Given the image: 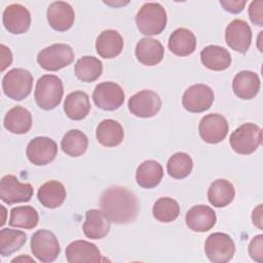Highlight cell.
Instances as JSON below:
<instances>
[{
	"mask_svg": "<svg viewBox=\"0 0 263 263\" xmlns=\"http://www.w3.org/2000/svg\"><path fill=\"white\" fill-rule=\"evenodd\" d=\"M200 60L205 68L214 71L226 70L231 64L229 51L219 45L205 46L200 51Z\"/></svg>",
	"mask_w": 263,
	"mask_h": 263,
	"instance_id": "27",
	"label": "cell"
},
{
	"mask_svg": "<svg viewBox=\"0 0 263 263\" xmlns=\"http://www.w3.org/2000/svg\"><path fill=\"white\" fill-rule=\"evenodd\" d=\"M24 259V257H21V258H15V259H13L11 262L12 263H14V262H17V261H20V260H23ZM25 260H29V261H31V262H33V263H35V261L34 260H32V259H30V258H25Z\"/></svg>",
	"mask_w": 263,
	"mask_h": 263,
	"instance_id": "43",
	"label": "cell"
},
{
	"mask_svg": "<svg viewBox=\"0 0 263 263\" xmlns=\"http://www.w3.org/2000/svg\"><path fill=\"white\" fill-rule=\"evenodd\" d=\"M61 248L54 233L46 229L37 230L31 238V252L40 262L49 263L54 261Z\"/></svg>",
	"mask_w": 263,
	"mask_h": 263,
	"instance_id": "7",
	"label": "cell"
},
{
	"mask_svg": "<svg viewBox=\"0 0 263 263\" xmlns=\"http://www.w3.org/2000/svg\"><path fill=\"white\" fill-rule=\"evenodd\" d=\"M1 48V71L3 72L12 63V54L10 49L4 44L0 45Z\"/></svg>",
	"mask_w": 263,
	"mask_h": 263,
	"instance_id": "41",
	"label": "cell"
},
{
	"mask_svg": "<svg viewBox=\"0 0 263 263\" xmlns=\"http://www.w3.org/2000/svg\"><path fill=\"white\" fill-rule=\"evenodd\" d=\"M195 47L196 38L189 29L179 28L168 38V49L178 57H187L193 53Z\"/></svg>",
	"mask_w": 263,
	"mask_h": 263,
	"instance_id": "25",
	"label": "cell"
},
{
	"mask_svg": "<svg viewBox=\"0 0 263 263\" xmlns=\"http://www.w3.org/2000/svg\"><path fill=\"white\" fill-rule=\"evenodd\" d=\"M249 254L256 262H263V235L259 234L252 238L249 245Z\"/></svg>",
	"mask_w": 263,
	"mask_h": 263,
	"instance_id": "38",
	"label": "cell"
},
{
	"mask_svg": "<svg viewBox=\"0 0 263 263\" xmlns=\"http://www.w3.org/2000/svg\"><path fill=\"white\" fill-rule=\"evenodd\" d=\"M152 213L157 221L170 223L179 217L180 206L178 201L171 197H160L155 201Z\"/></svg>",
	"mask_w": 263,
	"mask_h": 263,
	"instance_id": "36",
	"label": "cell"
},
{
	"mask_svg": "<svg viewBox=\"0 0 263 263\" xmlns=\"http://www.w3.org/2000/svg\"><path fill=\"white\" fill-rule=\"evenodd\" d=\"M232 89L239 99H254L260 89V78L253 71H240L233 78Z\"/></svg>",
	"mask_w": 263,
	"mask_h": 263,
	"instance_id": "20",
	"label": "cell"
},
{
	"mask_svg": "<svg viewBox=\"0 0 263 263\" xmlns=\"http://www.w3.org/2000/svg\"><path fill=\"white\" fill-rule=\"evenodd\" d=\"M2 22L9 33L23 34L30 28L31 13L22 4H10L3 11Z\"/></svg>",
	"mask_w": 263,
	"mask_h": 263,
	"instance_id": "16",
	"label": "cell"
},
{
	"mask_svg": "<svg viewBox=\"0 0 263 263\" xmlns=\"http://www.w3.org/2000/svg\"><path fill=\"white\" fill-rule=\"evenodd\" d=\"M127 105L129 112L135 116L151 118L160 110L161 99L155 91L144 89L132 96Z\"/></svg>",
	"mask_w": 263,
	"mask_h": 263,
	"instance_id": "10",
	"label": "cell"
},
{
	"mask_svg": "<svg viewBox=\"0 0 263 263\" xmlns=\"http://www.w3.org/2000/svg\"><path fill=\"white\" fill-rule=\"evenodd\" d=\"M185 221L190 230L195 232H206L215 226L217 217L212 208L204 204H198L192 206L186 213Z\"/></svg>",
	"mask_w": 263,
	"mask_h": 263,
	"instance_id": "18",
	"label": "cell"
},
{
	"mask_svg": "<svg viewBox=\"0 0 263 263\" xmlns=\"http://www.w3.org/2000/svg\"><path fill=\"white\" fill-rule=\"evenodd\" d=\"M66 259L69 263L100 262L102 260L98 247L86 240L72 241L66 248Z\"/></svg>",
	"mask_w": 263,
	"mask_h": 263,
	"instance_id": "19",
	"label": "cell"
},
{
	"mask_svg": "<svg viewBox=\"0 0 263 263\" xmlns=\"http://www.w3.org/2000/svg\"><path fill=\"white\" fill-rule=\"evenodd\" d=\"M226 44L233 50L246 53L252 41V30L249 24L242 20H233L225 30Z\"/></svg>",
	"mask_w": 263,
	"mask_h": 263,
	"instance_id": "15",
	"label": "cell"
},
{
	"mask_svg": "<svg viewBox=\"0 0 263 263\" xmlns=\"http://www.w3.org/2000/svg\"><path fill=\"white\" fill-rule=\"evenodd\" d=\"M33 76L25 69L14 68L9 70L2 79L4 93L11 100L22 101L27 98L32 90Z\"/></svg>",
	"mask_w": 263,
	"mask_h": 263,
	"instance_id": "5",
	"label": "cell"
},
{
	"mask_svg": "<svg viewBox=\"0 0 263 263\" xmlns=\"http://www.w3.org/2000/svg\"><path fill=\"white\" fill-rule=\"evenodd\" d=\"M26 154L33 164L45 165L55 158L58 154V145L50 138L36 137L29 142Z\"/></svg>",
	"mask_w": 263,
	"mask_h": 263,
	"instance_id": "14",
	"label": "cell"
},
{
	"mask_svg": "<svg viewBox=\"0 0 263 263\" xmlns=\"http://www.w3.org/2000/svg\"><path fill=\"white\" fill-rule=\"evenodd\" d=\"M96 137L101 145L105 147H115L121 144L124 138V132L118 121L105 119L97 126Z\"/></svg>",
	"mask_w": 263,
	"mask_h": 263,
	"instance_id": "29",
	"label": "cell"
},
{
	"mask_svg": "<svg viewBox=\"0 0 263 263\" xmlns=\"http://www.w3.org/2000/svg\"><path fill=\"white\" fill-rule=\"evenodd\" d=\"M235 196V189L231 182L225 179L214 181L208 189V198L212 205L224 208L232 202Z\"/></svg>",
	"mask_w": 263,
	"mask_h": 263,
	"instance_id": "31",
	"label": "cell"
},
{
	"mask_svg": "<svg viewBox=\"0 0 263 263\" xmlns=\"http://www.w3.org/2000/svg\"><path fill=\"white\" fill-rule=\"evenodd\" d=\"M103 72V64L96 57L84 55L75 65V75L83 82L96 81Z\"/></svg>",
	"mask_w": 263,
	"mask_h": 263,
	"instance_id": "33",
	"label": "cell"
},
{
	"mask_svg": "<svg viewBox=\"0 0 263 263\" xmlns=\"http://www.w3.org/2000/svg\"><path fill=\"white\" fill-rule=\"evenodd\" d=\"M88 146V139L79 129H70L61 141L62 150L69 156L78 157L85 153Z\"/></svg>",
	"mask_w": 263,
	"mask_h": 263,
	"instance_id": "32",
	"label": "cell"
},
{
	"mask_svg": "<svg viewBox=\"0 0 263 263\" xmlns=\"http://www.w3.org/2000/svg\"><path fill=\"white\" fill-rule=\"evenodd\" d=\"M73 60L74 51L65 43H55L45 47L37 55L39 66L46 71L61 70L70 65Z\"/></svg>",
	"mask_w": 263,
	"mask_h": 263,
	"instance_id": "6",
	"label": "cell"
},
{
	"mask_svg": "<svg viewBox=\"0 0 263 263\" xmlns=\"http://www.w3.org/2000/svg\"><path fill=\"white\" fill-rule=\"evenodd\" d=\"M96 49L104 59L116 58L123 49V39L117 31L105 30L97 38Z\"/></svg>",
	"mask_w": 263,
	"mask_h": 263,
	"instance_id": "23",
	"label": "cell"
},
{
	"mask_svg": "<svg viewBox=\"0 0 263 263\" xmlns=\"http://www.w3.org/2000/svg\"><path fill=\"white\" fill-rule=\"evenodd\" d=\"M64 95V86L61 78L55 75L45 74L37 82L34 98L37 105L43 110H52L58 107Z\"/></svg>",
	"mask_w": 263,
	"mask_h": 263,
	"instance_id": "3",
	"label": "cell"
},
{
	"mask_svg": "<svg viewBox=\"0 0 263 263\" xmlns=\"http://www.w3.org/2000/svg\"><path fill=\"white\" fill-rule=\"evenodd\" d=\"M100 206L111 222L120 225L132 223L139 211L136 195L122 186H112L106 189L100 197Z\"/></svg>",
	"mask_w": 263,
	"mask_h": 263,
	"instance_id": "1",
	"label": "cell"
},
{
	"mask_svg": "<svg viewBox=\"0 0 263 263\" xmlns=\"http://www.w3.org/2000/svg\"><path fill=\"white\" fill-rule=\"evenodd\" d=\"M215 96L212 88L205 84L198 83L189 86L182 98L183 107L192 113H200L208 110L213 102Z\"/></svg>",
	"mask_w": 263,
	"mask_h": 263,
	"instance_id": "12",
	"label": "cell"
},
{
	"mask_svg": "<svg viewBox=\"0 0 263 263\" xmlns=\"http://www.w3.org/2000/svg\"><path fill=\"white\" fill-rule=\"evenodd\" d=\"M39 222L38 212L30 205H21L12 208L8 224L12 227L33 229Z\"/></svg>",
	"mask_w": 263,
	"mask_h": 263,
	"instance_id": "34",
	"label": "cell"
},
{
	"mask_svg": "<svg viewBox=\"0 0 263 263\" xmlns=\"http://www.w3.org/2000/svg\"><path fill=\"white\" fill-rule=\"evenodd\" d=\"M3 124L12 134H26L32 127V114L25 107L14 106L5 114Z\"/></svg>",
	"mask_w": 263,
	"mask_h": 263,
	"instance_id": "24",
	"label": "cell"
},
{
	"mask_svg": "<svg viewBox=\"0 0 263 263\" xmlns=\"http://www.w3.org/2000/svg\"><path fill=\"white\" fill-rule=\"evenodd\" d=\"M65 186L55 180L45 182L38 189L37 197L40 203L47 209H55L60 206L66 199Z\"/></svg>",
	"mask_w": 263,
	"mask_h": 263,
	"instance_id": "28",
	"label": "cell"
},
{
	"mask_svg": "<svg viewBox=\"0 0 263 263\" xmlns=\"http://www.w3.org/2000/svg\"><path fill=\"white\" fill-rule=\"evenodd\" d=\"M137 60L146 66H155L159 64L164 55L162 44L153 38H142L135 49Z\"/></svg>",
	"mask_w": 263,
	"mask_h": 263,
	"instance_id": "21",
	"label": "cell"
},
{
	"mask_svg": "<svg viewBox=\"0 0 263 263\" xmlns=\"http://www.w3.org/2000/svg\"><path fill=\"white\" fill-rule=\"evenodd\" d=\"M92 100L100 109L113 111L123 104L124 92L119 84L106 81L96 86L92 92Z\"/></svg>",
	"mask_w": 263,
	"mask_h": 263,
	"instance_id": "11",
	"label": "cell"
},
{
	"mask_svg": "<svg viewBox=\"0 0 263 263\" xmlns=\"http://www.w3.org/2000/svg\"><path fill=\"white\" fill-rule=\"evenodd\" d=\"M27 234L21 230L3 228L0 230V254L9 256L18 251L26 242Z\"/></svg>",
	"mask_w": 263,
	"mask_h": 263,
	"instance_id": "35",
	"label": "cell"
},
{
	"mask_svg": "<svg viewBox=\"0 0 263 263\" xmlns=\"http://www.w3.org/2000/svg\"><path fill=\"white\" fill-rule=\"evenodd\" d=\"M249 16L254 25L259 27L263 26V1H252L249 6Z\"/></svg>",
	"mask_w": 263,
	"mask_h": 263,
	"instance_id": "39",
	"label": "cell"
},
{
	"mask_svg": "<svg viewBox=\"0 0 263 263\" xmlns=\"http://www.w3.org/2000/svg\"><path fill=\"white\" fill-rule=\"evenodd\" d=\"M204 252L210 261L214 263H226L233 258L235 245L230 235L215 232L208 236L204 242Z\"/></svg>",
	"mask_w": 263,
	"mask_h": 263,
	"instance_id": "8",
	"label": "cell"
},
{
	"mask_svg": "<svg viewBox=\"0 0 263 263\" xmlns=\"http://www.w3.org/2000/svg\"><path fill=\"white\" fill-rule=\"evenodd\" d=\"M193 167L191 157L185 152L175 153L170 157L166 165L167 173L174 179H184L189 176Z\"/></svg>",
	"mask_w": 263,
	"mask_h": 263,
	"instance_id": "37",
	"label": "cell"
},
{
	"mask_svg": "<svg viewBox=\"0 0 263 263\" xmlns=\"http://www.w3.org/2000/svg\"><path fill=\"white\" fill-rule=\"evenodd\" d=\"M252 220L255 226H257L259 229H262V204H259L256 209H254Z\"/></svg>",
	"mask_w": 263,
	"mask_h": 263,
	"instance_id": "42",
	"label": "cell"
},
{
	"mask_svg": "<svg viewBox=\"0 0 263 263\" xmlns=\"http://www.w3.org/2000/svg\"><path fill=\"white\" fill-rule=\"evenodd\" d=\"M88 95L82 90H75L69 93L64 103V111L72 120H82L90 111Z\"/></svg>",
	"mask_w": 263,
	"mask_h": 263,
	"instance_id": "26",
	"label": "cell"
},
{
	"mask_svg": "<svg viewBox=\"0 0 263 263\" xmlns=\"http://www.w3.org/2000/svg\"><path fill=\"white\" fill-rule=\"evenodd\" d=\"M200 138L209 144L222 142L228 134V122L224 116L211 113L203 116L198 125Z\"/></svg>",
	"mask_w": 263,
	"mask_h": 263,
	"instance_id": "13",
	"label": "cell"
},
{
	"mask_svg": "<svg viewBox=\"0 0 263 263\" xmlns=\"http://www.w3.org/2000/svg\"><path fill=\"white\" fill-rule=\"evenodd\" d=\"M34 190L31 184L21 183L13 175L2 177L0 182V198L7 204L27 202L33 196Z\"/></svg>",
	"mask_w": 263,
	"mask_h": 263,
	"instance_id": "9",
	"label": "cell"
},
{
	"mask_svg": "<svg viewBox=\"0 0 263 263\" xmlns=\"http://www.w3.org/2000/svg\"><path fill=\"white\" fill-rule=\"evenodd\" d=\"M49 26L59 32L69 30L75 21V12L68 2L54 1L49 4L46 12Z\"/></svg>",
	"mask_w": 263,
	"mask_h": 263,
	"instance_id": "17",
	"label": "cell"
},
{
	"mask_svg": "<svg viewBox=\"0 0 263 263\" xmlns=\"http://www.w3.org/2000/svg\"><path fill=\"white\" fill-rule=\"evenodd\" d=\"M167 22L165 9L156 2L145 3L136 15V24L139 31L146 36L160 34Z\"/></svg>",
	"mask_w": 263,
	"mask_h": 263,
	"instance_id": "2",
	"label": "cell"
},
{
	"mask_svg": "<svg viewBox=\"0 0 263 263\" xmlns=\"http://www.w3.org/2000/svg\"><path fill=\"white\" fill-rule=\"evenodd\" d=\"M111 221L105 216L102 210L92 209L85 213L83 232L86 237L91 239L104 238L110 230Z\"/></svg>",
	"mask_w": 263,
	"mask_h": 263,
	"instance_id": "22",
	"label": "cell"
},
{
	"mask_svg": "<svg viewBox=\"0 0 263 263\" xmlns=\"http://www.w3.org/2000/svg\"><path fill=\"white\" fill-rule=\"evenodd\" d=\"M163 177V168L156 160L142 162L136 172V181L139 186L145 189L156 187Z\"/></svg>",
	"mask_w": 263,
	"mask_h": 263,
	"instance_id": "30",
	"label": "cell"
},
{
	"mask_svg": "<svg viewBox=\"0 0 263 263\" xmlns=\"http://www.w3.org/2000/svg\"><path fill=\"white\" fill-rule=\"evenodd\" d=\"M221 6L228 12L231 13H238L242 11L246 5V1H238V0H221Z\"/></svg>",
	"mask_w": 263,
	"mask_h": 263,
	"instance_id": "40",
	"label": "cell"
},
{
	"mask_svg": "<svg viewBox=\"0 0 263 263\" xmlns=\"http://www.w3.org/2000/svg\"><path fill=\"white\" fill-rule=\"evenodd\" d=\"M262 142V130L255 123H243L229 138L231 148L238 154L248 155L257 150Z\"/></svg>",
	"mask_w": 263,
	"mask_h": 263,
	"instance_id": "4",
	"label": "cell"
}]
</instances>
